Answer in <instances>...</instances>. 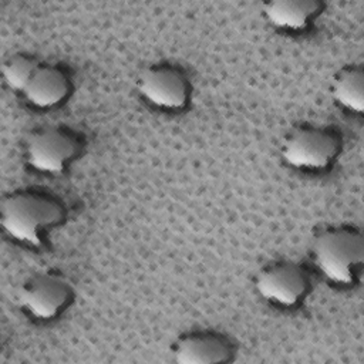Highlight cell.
<instances>
[{"label": "cell", "instance_id": "6da1fadb", "mask_svg": "<svg viewBox=\"0 0 364 364\" xmlns=\"http://www.w3.org/2000/svg\"><path fill=\"white\" fill-rule=\"evenodd\" d=\"M61 219V206L40 193L17 192L6 196L1 202V228L11 240L20 245L40 246Z\"/></svg>", "mask_w": 364, "mask_h": 364}, {"label": "cell", "instance_id": "7a4b0ae2", "mask_svg": "<svg viewBox=\"0 0 364 364\" xmlns=\"http://www.w3.org/2000/svg\"><path fill=\"white\" fill-rule=\"evenodd\" d=\"M311 256L326 280L338 286L351 284L364 260L363 237L353 229H326L313 240Z\"/></svg>", "mask_w": 364, "mask_h": 364}, {"label": "cell", "instance_id": "3957f363", "mask_svg": "<svg viewBox=\"0 0 364 364\" xmlns=\"http://www.w3.org/2000/svg\"><path fill=\"white\" fill-rule=\"evenodd\" d=\"M338 154V142L328 131L301 127L290 131L280 146L286 165L300 171L327 169Z\"/></svg>", "mask_w": 364, "mask_h": 364}, {"label": "cell", "instance_id": "277c9868", "mask_svg": "<svg viewBox=\"0 0 364 364\" xmlns=\"http://www.w3.org/2000/svg\"><path fill=\"white\" fill-rule=\"evenodd\" d=\"M139 95L162 111H179L189 101V84L181 70L169 64L144 68L136 80Z\"/></svg>", "mask_w": 364, "mask_h": 364}, {"label": "cell", "instance_id": "5b68a950", "mask_svg": "<svg viewBox=\"0 0 364 364\" xmlns=\"http://www.w3.org/2000/svg\"><path fill=\"white\" fill-rule=\"evenodd\" d=\"M78 144L75 138L60 128H46L33 132L26 141V161L40 173H61L75 158Z\"/></svg>", "mask_w": 364, "mask_h": 364}, {"label": "cell", "instance_id": "8992f818", "mask_svg": "<svg viewBox=\"0 0 364 364\" xmlns=\"http://www.w3.org/2000/svg\"><path fill=\"white\" fill-rule=\"evenodd\" d=\"M73 291L58 274L41 273L28 279L20 289L18 299L24 311L41 321L58 317L70 304Z\"/></svg>", "mask_w": 364, "mask_h": 364}, {"label": "cell", "instance_id": "52a82bcc", "mask_svg": "<svg viewBox=\"0 0 364 364\" xmlns=\"http://www.w3.org/2000/svg\"><path fill=\"white\" fill-rule=\"evenodd\" d=\"M255 290L267 303L289 309L303 300L309 290V279L297 264L274 263L257 273Z\"/></svg>", "mask_w": 364, "mask_h": 364}, {"label": "cell", "instance_id": "ba28073f", "mask_svg": "<svg viewBox=\"0 0 364 364\" xmlns=\"http://www.w3.org/2000/svg\"><path fill=\"white\" fill-rule=\"evenodd\" d=\"M230 355L229 344L209 333L185 334L172 346V357L178 364H219L230 361Z\"/></svg>", "mask_w": 364, "mask_h": 364}, {"label": "cell", "instance_id": "9c48e42d", "mask_svg": "<svg viewBox=\"0 0 364 364\" xmlns=\"http://www.w3.org/2000/svg\"><path fill=\"white\" fill-rule=\"evenodd\" d=\"M71 90L70 80L55 65L41 64L23 92L28 105L37 109H50L65 101Z\"/></svg>", "mask_w": 364, "mask_h": 364}, {"label": "cell", "instance_id": "30bf717a", "mask_svg": "<svg viewBox=\"0 0 364 364\" xmlns=\"http://www.w3.org/2000/svg\"><path fill=\"white\" fill-rule=\"evenodd\" d=\"M320 10L314 0H276L262 6L264 20L274 28L289 33H299L307 28Z\"/></svg>", "mask_w": 364, "mask_h": 364}, {"label": "cell", "instance_id": "8fae6325", "mask_svg": "<svg viewBox=\"0 0 364 364\" xmlns=\"http://www.w3.org/2000/svg\"><path fill=\"white\" fill-rule=\"evenodd\" d=\"M330 94L341 108L361 114L364 109V74L360 67H344L338 70L330 85Z\"/></svg>", "mask_w": 364, "mask_h": 364}, {"label": "cell", "instance_id": "7c38bea8", "mask_svg": "<svg viewBox=\"0 0 364 364\" xmlns=\"http://www.w3.org/2000/svg\"><path fill=\"white\" fill-rule=\"evenodd\" d=\"M41 64L26 54H13L1 64L4 84L16 92H24Z\"/></svg>", "mask_w": 364, "mask_h": 364}]
</instances>
